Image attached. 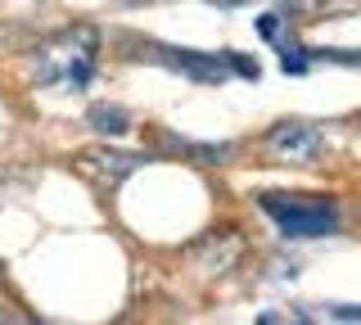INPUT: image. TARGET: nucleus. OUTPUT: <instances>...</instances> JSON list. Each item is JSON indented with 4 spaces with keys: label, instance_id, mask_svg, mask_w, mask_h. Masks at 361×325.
Returning a JSON list of instances; mask_svg holds the SVG:
<instances>
[{
    "label": "nucleus",
    "instance_id": "obj_4",
    "mask_svg": "<svg viewBox=\"0 0 361 325\" xmlns=\"http://www.w3.org/2000/svg\"><path fill=\"white\" fill-rule=\"evenodd\" d=\"M240 257H244V240L235 231H212L190 249V262H195V271H203V276H226Z\"/></svg>",
    "mask_w": 361,
    "mask_h": 325
},
{
    "label": "nucleus",
    "instance_id": "obj_10",
    "mask_svg": "<svg viewBox=\"0 0 361 325\" xmlns=\"http://www.w3.org/2000/svg\"><path fill=\"white\" fill-rule=\"evenodd\" d=\"M330 317L334 321H361V307H343V302H338V307H330Z\"/></svg>",
    "mask_w": 361,
    "mask_h": 325
},
{
    "label": "nucleus",
    "instance_id": "obj_6",
    "mask_svg": "<svg viewBox=\"0 0 361 325\" xmlns=\"http://www.w3.org/2000/svg\"><path fill=\"white\" fill-rule=\"evenodd\" d=\"M172 63L185 68V73H195V77H203V82H221L226 77L221 59H208V54H199V50H172Z\"/></svg>",
    "mask_w": 361,
    "mask_h": 325
},
{
    "label": "nucleus",
    "instance_id": "obj_3",
    "mask_svg": "<svg viewBox=\"0 0 361 325\" xmlns=\"http://www.w3.org/2000/svg\"><path fill=\"white\" fill-rule=\"evenodd\" d=\"M262 149H267L276 163L307 167V163H316V159H321V149H325V136L312 127V122H276V127L267 131Z\"/></svg>",
    "mask_w": 361,
    "mask_h": 325
},
{
    "label": "nucleus",
    "instance_id": "obj_1",
    "mask_svg": "<svg viewBox=\"0 0 361 325\" xmlns=\"http://www.w3.org/2000/svg\"><path fill=\"white\" fill-rule=\"evenodd\" d=\"M95 32L90 27H73L59 32V37L41 41L32 50V77L37 86H59V91H82V86L95 77Z\"/></svg>",
    "mask_w": 361,
    "mask_h": 325
},
{
    "label": "nucleus",
    "instance_id": "obj_5",
    "mask_svg": "<svg viewBox=\"0 0 361 325\" xmlns=\"http://www.w3.org/2000/svg\"><path fill=\"white\" fill-rule=\"evenodd\" d=\"M82 163L90 167V172H99L104 181H118V176H127L135 172V154H109V149H95V154H82Z\"/></svg>",
    "mask_w": 361,
    "mask_h": 325
},
{
    "label": "nucleus",
    "instance_id": "obj_11",
    "mask_svg": "<svg viewBox=\"0 0 361 325\" xmlns=\"http://www.w3.org/2000/svg\"><path fill=\"white\" fill-rule=\"evenodd\" d=\"M257 32H262V37L271 41V37H276V14H262V18H257Z\"/></svg>",
    "mask_w": 361,
    "mask_h": 325
},
{
    "label": "nucleus",
    "instance_id": "obj_2",
    "mask_svg": "<svg viewBox=\"0 0 361 325\" xmlns=\"http://www.w3.org/2000/svg\"><path fill=\"white\" fill-rule=\"evenodd\" d=\"M262 212L280 226L285 240H321L338 231L334 204H321L312 195H262Z\"/></svg>",
    "mask_w": 361,
    "mask_h": 325
},
{
    "label": "nucleus",
    "instance_id": "obj_9",
    "mask_svg": "<svg viewBox=\"0 0 361 325\" xmlns=\"http://www.w3.org/2000/svg\"><path fill=\"white\" fill-rule=\"evenodd\" d=\"M226 63H231V68L240 73V77H253V82H257V63H248L244 54H235V50H231V54H226Z\"/></svg>",
    "mask_w": 361,
    "mask_h": 325
},
{
    "label": "nucleus",
    "instance_id": "obj_7",
    "mask_svg": "<svg viewBox=\"0 0 361 325\" xmlns=\"http://www.w3.org/2000/svg\"><path fill=\"white\" fill-rule=\"evenodd\" d=\"M90 127H95L99 136H122V131L131 127V118L122 114V109H104V104H99V109H90Z\"/></svg>",
    "mask_w": 361,
    "mask_h": 325
},
{
    "label": "nucleus",
    "instance_id": "obj_8",
    "mask_svg": "<svg viewBox=\"0 0 361 325\" xmlns=\"http://www.w3.org/2000/svg\"><path fill=\"white\" fill-rule=\"evenodd\" d=\"M316 54H321L325 63H353V68L361 63V50H316Z\"/></svg>",
    "mask_w": 361,
    "mask_h": 325
}]
</instances>
